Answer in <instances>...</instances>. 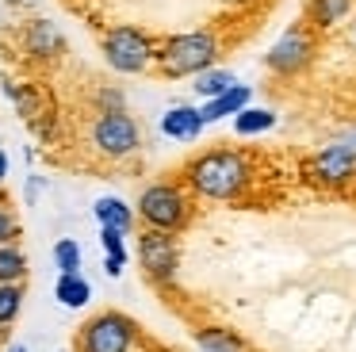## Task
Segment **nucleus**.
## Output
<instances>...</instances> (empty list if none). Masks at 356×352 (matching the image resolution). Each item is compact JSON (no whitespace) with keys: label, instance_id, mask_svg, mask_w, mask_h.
<instances>
[{"label":"nucleus","instance_id":"nucleus-3","mask_svg":"<svg viewBox=\"0 0 356 352\" xmlns=\"http://www.w3.org/2000/svg\"><path fill=\"white\" fill-rule=\"evenodd\" d=\"M195 203L200 199L188 191V184L180 176H165V180H149L138 191V214L142 230H165V234H184L195 218Z\"/></svg>","mask_w":356,"mask_h":352},{"label":"nucleus","instance_id":"nucleus-18","mask_svg":"<svg viewBox=\"0 0 356 352\" xmlns=\"http://www.w3.org/2000/svg\"><path fill=\"white\" fill-rule=\"evenodd\" d=\"M192 81H195L192 92H195L200 99H215V96H222V92H230L234 84H238V81H234V73H230L226 65H215V69H207V73L192 77Z\"/></svg>","mask_w":356,"mask_h":352},{"label":"nucleus","instance_id":"nucleus-22","mask_svg":"<svg viewBox=\"0 0 356 352\" xmlns=\"http://www.w3.org/2000/svg\"><path fill=\"white\" fill-rule=\"evenodd\" d=\"M54 264L58 272H81V245L73 241V237H58L54 241Z\"/></svg>","mask_w":356,"mask_h":352},{"label":"nucleus","instance_id":"nucleus-12","mask_svg":"<svg viewBox=\"0 0 356 352\" xmlns=\"http://www.w3.org/2000/svg\"><path fill=\"white\" fill-rule=\"evenodd\" d=\"M353 8H356V0H307L302 19H307L318 35H330V31H337L341 23L353 15Z\"/></svg>","mask_w":356,"mask_h":352},{"label":"nucleus","instance_id":"nucleus-31","mask_svg":"<svg viewBox=\"0 0 356 352\" xmlns=\"http://www.w3.org/2000/svg\"><path fill=\"white\" fill-rule=\"evenodd\" d=\"M4 203H8V191H4V188H0V207H4Z\"/></svg>","mask_w":356,"mask_h":352},{"label":"nucleus","instance_id":"nucleus-7","mask_svg":"<svg viewBox=\"0 0 356 352\" xmlns=\"http://www.w3.org/2000/svg\"><path fill=\"white\" fill-rule=\"evenodd\" d=\"M138 321L123 310H100L81 326L73 352H131L138 344Z\"/></svg>","mask_w":356,"mask_h":352},{"label":"nucleus","instance_id":"nucleus-30","mask_svg":"<svg viewBox=\"0 0 356 352\" xmlns=\"http://www.w3.org/2000/svg\"><path fill=\"white\" fill-rule=\"evenodd\" d=\"M8 352H27V349H24V344H8Z\"/></svg>","mask_w":356,"mask_h":352},{"label":"nucleus","instance_id":"nucleus-8","mask_svg":"<svg viewBox=\"0 0 356 352\" xmlns=\"http://www.w3.org/2000/svg\"><path fill=\"white\" fill-rule=\"evenodd\" d=\"M134 257L138 268L154 287H169L177 283L180 272V241L177 234H165V230H142L138 241H134Z\"/></svg>","mask_w":356,"mask_h":352},{"label":"nucleus","instance_id":"nucleus-28","mask_svg":"<svg viewBox=\"0 0 356 352\" xmlns=\"http://www.w3.org/2000/svg\"><path fill=\"white\" fill-rule=\"evenodd\" d=\"M8 344V326H0V349Z\"/></svg>","mask_w":356,"mask_h":352},{"label":"nucleus","instance_id":"nucleus-19","mask_svg":"<svg viewBox=\"0 0 356 352\" xmlns=\"http://www.w3.org/2000/svg\"><path fill=\"white\" fill-rule=\"evenodd\" d=\"M0 283H27V253L24 245H0Z\"/></svg>","mask_w":356,"mask_h":352},{"label":"nucleus","instance_id":"nucleus-13","mask_svg":"<svg viewBox=\"0 0 356 352\" xmlns=\"http://www.w3.org/2000/svg\"><path fill=\"white\" fill-rule=\"evenodd\" d=\"M253 104V88L249 84H234L230 92H222V96H215V99H203V107H200V115H203V122H222V119H234L238 111H245V107Z\"/></svg>","mask_w":356,"mask_h":352},{"label":"nucleus","instance_id":"nucleus-5","mask_svg":"<svg viewBox=\"0 0 356 352\" xmlns=\"http://www.w3.org/2000/svg\"><path fill=\"white\" fill-rule=\"evenodd\" d=\"M157 46L161 38L154 31L138 27V23H115L100 35V54L108 61L111 73L123 77H142L157 69Z\"/></svg>","mask_w":356,"mask_h":352},{"label":"nucleus","instance_id":"nucleus-29","mask_svg":"<svg viewBox=\"0 0 356 352\" xmlns=\"http://www.w3.org/2000/svg\"><path fill=\"white\" fill-rule=\"evenodd\" d=\"M348 38H353V46H356V19H353V27H348Z\"/></svg>","mask_w":356,"mask_h":352},{"label":"nucleus","instance_id":"nucleus-27","mask_svg":"<svg viewBox=\"0 0 356 352\" xmlns=\"http://www.w3.org/2000/svg\"><path fill=\"white\" fill-rule=\"evenodd\" d=\"M4 180H8V153L0 150V188H4Z\"/></svg>","mask_w":356,"mask_h":352},{"label":"nucleus","instance_id":"nucleus-4","mask_svg":"<svg viewBox=\"0 0 356 352\" xmlns=\"http://www.w3.org/2000/svg\"><path fill=\"white\" fill-rule=\"evenodd\" d=\"M146 134L142 122L131 111H88L85 119V150L104 165H123V161L138 157Z\"/></svg>","mask_w":356,"mask_h":352},{"label":"nucleus","instance_id":"nucleus-23","mask_svg":"<svg viewBox=\"0 0 356 352\" xmlns=\"http://www.w3.org/2000/svg\"><path fill=\"white\" fill-rule=\"evenodd\" d=\"M19 237H24V222L12 211V203H4L0 207V245H16Z\"/></svg>","mask_w":356,"mask_h":352},{"label":"nucleus","instance_id":"nucleus-24","mask_svg":"<svg viewBox=\"0 0 356 352\" xmlns=\"http://www.w3.org/2000/svg\"><path fill=\"white\" fill-rule=\"evenodd\" d=\"M100 245H104L108 257H127V234H123V230L100 226Z\"/></svg>","mask_w":356,"mask_h":352},{"label":"nucleus","instance_id":"nucleus-16","mask_svg":"<svg viewBox=\"0 0 356 352\" xmlns=\"http://www.w3.org/2000/svg\"><path fill=\"white\" fill-rule=\"evenodd\" d=\"M280 122V115L272 111V107H257V104H249L245 111H238L234 115V134L238 138H257V134H268L272 127Z\"/></svg>","mask_w":356,"mask_h":352},{"label":"nucleus","instance_id":"nucleus-15","mask_svg":"<svg viewBox=\"0 0 356 352\" xmlns=\"http://www.w3.org/2000/svg\"><path fill=\"white\" fill-rule=\"evenodd\" d=\"M192 341L200 352H249V344L226 326H200L192 333Z\"/></svg>","mask_w":356,"mask_h":352},{"label":"nucleus","instance_id":"nucleus-17","mask_svg":"<svg viewBox=\"0 0 356 352\" xmlns=\"http://www.w3.org/2000/svg\"><path fill=\"white\" fill-rule=\"evenodd\" d=\"M54 298L62 306H70V310H81V306H88V298H92V283L81 272H65V275H58V283H54Z\"/></svg>","mask_w":356,"mask_h":352},{"label":"nucleus","instance_id":"nucleus-21","mask_svg":"<svg viewBox=\"0 0 356 352\" xmlns=\"http://www.w3.org/2000/svg\"><path fill=\"white\" fill-rule=\"evenodd\" d=\"M24 310V283H0V326H12Z\"/></svg>","mask_w":356,"mask_h":352},{"label":"nucleus","instance_id":"nucleus-9","mask_svg":"<svg viewBox=\"0 0 356 352\" xmlns=\"http://www.w3.org/2000/svg\"><path fill=\"white\" fill-rule=\"evenodd\" d=\"M302 176L310 184L325 191H341L348 184H356V150L345 142H333V145H322L314 150L307 161H302Z\"/></svg>","mask_w":356,"mask_h":352},{"label":"nucleus","instance_id":"nucleus-26","mask_svg":"<svg viewBox=\"0 0 356 352\" xmlns=\"http://www.w3.org/2000/svg\"><path fill=\"white\" fill-rule=\"evenodd\" d=\"M42 191V176H27V203H35Z\"/></svg>","mask_w":356,"mask_h":352},{"label":"nucleus","instance_id":"nucleus-11","mask_svg":"<svg viewBox=\"0 0 356 352\" xmlns=\"http://www.w3.org/2000/svg\"><path fill=\"white\" fill-rule=\"evenodd\" d=\"M203 115H200V107H192V104H172L169 111L161 115V134L165 138H177V142H195V138L203 134Z\"/></svg>","mask_w":356,"mask_h":352},{"label":"nucleus","instance_id":"nucleus-10","mask_svg":"<svg viewBox=\"0 0 356 352\" xmlns=\"http://www.w3.org/2000/svg\"><path fill=\"white\" fill-rule=\"evenodd\" d=\"M19 50H24V58L31 61V65L50 69L65 58V38L50 19H31L19 31Z\"/></svg>","mask_w":356,"mask_h":352},{"label":"nucleus","instance_id":"nucleus-6","mask_svg":"<svg viewBox=\"0 0 356 352\" xmlns=\"http://www.w3.org/2000/svg\"><path fill=\"white\" fill-rule=\"evenodd\" d=\"M318 38L322 35H318L307 19L291 23V27L264 50V69H268L276 81H299V77H307L318 61Z\"/></svg>","mask_w":356,"mask_h":352},{"label":"nucleus","instance_id":"nucleus-2","mask_svg":"<svg viewBox=\"0 0 356 352\" xmlns=\"http://www.w3.org/2000/svg\"><path fill=\"white\" fill-rule=\"evenodd\" d=\"M222 61V38L215 27H195L180 31V35H165L157 46V77L165 81H184V77H200Z\"/></svg>","mask_w":356,"mask_h":352},{"label":"nucleus","instance_id":"nucleus-14","mask_svg":"<svg viewBox=\"0 0 356 352\" xmlns=\"http://www.w3.org/2000/svg\"><path fill=\"white\" fill-rule=\"evenodd\" d=\"M92 214L100 226H111V230H123V234H131L134 222H138V214H134V207L127 203V199L119 195H100L92 203Z\"/></svg>","mask_w":356,"mask_h":352},{"label":"nucleus","instance_id":"nucleus-25","mask_svg":"<svg viewBox=\"0 0 356 352\" xmlns=\"http://www.w3.org/2000/svg\"><path fill=\"white\" fill-rule=\"evenodd\" d=\"M123 268H127V257H104V272H108L111 280H119Z\"/></svg>","mask_w":356,"mask_h":352},{"label":"nucleus","instance_id":"nucleus-1","mask_svg":"<svg viewBox=\"0 0 356 352\" xmlns=\"http://www.w3.org/2000/svg\"><path fill=\"white\" fill-rule=\"evenodd\" d=\"M180 180L207 203H245L257 184V161L241 145H211L180 165Z\"/></svg>","mask_w":356,"mask_h":352},{"label":"nucleus","instance_id":"nucleus-20","mask_svg":"<svg viewBox=\"0 0 356 352\" xmlns=\"http://www.w3.org/2000/svg\"><path fill=\"white\" fill-rule=\"evenodd\" d=\"M88 111H127V96L115 84H96L88 96Z\"/></svg>","mask_w":356,"mask_h":352}]
</instances>
